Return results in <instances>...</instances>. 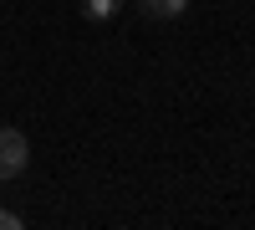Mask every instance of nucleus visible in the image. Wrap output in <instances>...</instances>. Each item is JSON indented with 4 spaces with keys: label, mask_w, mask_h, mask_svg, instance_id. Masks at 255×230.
Segmentation results:
<instances>
[{
    "label": "nucleus",
    "mask_w": 255,
    "mask_h": 230,
    "mask_svg": "<svg viewBox=\"0 0 255 230\" xmlns=\"http://www.w3.org/2000/svg\"><path fill=\"white\" fill-rule=\"evenodd\" d=\"M20 225H26V220H20L15 210H0V230H20Z\"/></svg>",
    "instance_id": "4"
},
{
    "label": "nucleus",
    "mask_w": 255,
    "mask_h": 230,
    "mask_svg": "<svg viewBox=\"0 0 255 230\" xmlns=\"http://www.w3.org/2000/svg\"><path fill=\"white\" fill-rule=\"evenodd\" d=\"M184 5H189V0H138V10L153 15V20H179Z\"/></svg>",
    "instance_id": "2"
},
{
    "label": "nucleus",
    "mask_w": 255,
    "mask_h": 230,
    "mask_svg": "<svg viewBox=\"0 0 255 230\" xmlns=\"http://www.w3.org/2000/svg\"><path fill=\"white\" fill-rule=\"evenodd\" d=\"M26 164H31V143L20 128H0V179H20L26 174Z\"/></svg>",
    "instance_id": "1"
},
{
    "label": "nucleus",
    "mask_w": 255,
    "mask_h": 230,
    "mask_svg": "<svg viewBox=\"0 0 255 230\" xmlns=\"http://www.w3.org/2000/svg\"><path fill=\"white\" fill-rule=\"evenodd\" d=\"M123 10V0H82V15L87 20H113Z\"/></svg>",
    "instance_id": "3"
}]
</instances>
